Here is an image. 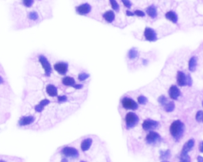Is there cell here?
I'll return each mask as SVG.
<instances>
[{
    "mask_svg": "<svg viewBox=\"0 0 203 162\" xmlns=\"http://www.w3.org/2000/svg\"><path fill=\"white\" fill-rule=\"evenodd\" d=\"M170 132L172 136L176 140H179L182 137L184 130L185 125L180 120L174 121L170 126Z\"/></svg>",
    "mask_w": 203,
    "mask_h": 162,
    "instance_id": "6da1fadb",
    "label": "cell"
},
{
    "mask_svg": "<svg viewBox=\"0 0 203 162\" xmlns=\"http://www.w3.org/2000/svg\"><path fill=\"white\" fill-rule=\"evenodd\" d=\"M126 128L127 129H131L136 126L139 122V117L134 112H129L125 116Z\"/></svg>",
    "mask_w": 203,
    "mask_h": 162,
    "instance_id": "7a4b0ae2",
    "label": "cell"
},
{
    "mask_svg": "<svg viewBox=\"0 0 203 162\" xmlns=\"http://www.w3.org/2000/svg\"><path fill=\"white\" fill-rule=\"evenodd\" d=\"M177 83L179 86H191L192 80L190 75L186 76L183 72L178 71L177 74Z\"/></svg>",
    "mask_w": 203,
    "mask_h": 162,
    "instance_id": "3957f363",
    "label": "cell"
},
{
    "mask_svg": "<svg viewBox=\"0 0 203 162\" xmlns=\"http://www.w3.org/2000/svg\"><path fill=\"white\" fill-rule=\"evenodd\" d=\"M121 103L123 107L125 108V109L135 111L139 108V105L137 103L129 97H124L121 101Z\"/></svg>",
    "mask_w": 203,
    "mask_h": 162,
    "instance_id": "277c9868",
    "label": "cell"
},
{
    "mask_svg": "<svg viewBox=\"0 0 203 162\" xmlns=\"http://www.w3.org/2000/svg\"><path fill=\"white\" fill-rule=\"evenodd\" d=\"M162 140V138L159 134L155 131H150L146 137V141L147 144L150 145H156L159 144Z\"/></svg>",
    "mask_w": 203,
    "mask_h": 162,
    "instance_id": "5b68a950",
    "label": "cell"
},
{
    "mask_svg": "<svg viewBox=\"0 0 203 162\" xmlns=\"http://www.w3.org/2000/svg\"><path fill=\"white\" fill-rule=\"evenodd\" d=\"M39 61L45 71V75L48 77L50 76L52 72V68L48 59L43 55H40L39 57Z\"/></svg>",
    "mask_w": 203,
    "mask_h": 162,
    "instance_id": "8992f818",
    "label": "cell"
},
{
    "mask_svg": "<svg viewBox=\"0 0 203 162\" xmlns=\"http://www.w3.org/2000/svg\"><path fill=\"white\" fill-rule=\"evenodd\" d=\"M159 125V122L153 120H146L142 124L143 129L146 131H152L157 128Z\"/></svg>",
    "mask_w": 203,
    "mask_h": 162,
    "instance_id": "52a82bcc",
    "label": "cell"
},
{
    "mask_svg": "<svg viewBox=\"0 0 203 162\" xmlns=\"http://www.w3.org/2000/svg\"><path fill=\"white\" fill-rule=\"evenodd\" d=\"M61 153L66 157L74 158L78 157L79 156V153L77 150L72 147H65L62 149Z\"/></svg>",
    "mask_w": 203,
    "mask_h": 162,
    "instance_id": "ba28073f",
    "label": "cell"
},
{
    "mask_svg": "<svg viewBox=\"0 0 203 162\" xmlns=\"http://www.w3.org/2000/svg\"><path fill=\"white\" fill-rule=\"evenodd\" d=\"M144 35L146 39L149 42H155L157 40V34L152 28L147 27L144 32Z\"/></svg>",
    "mask_w": 203,
    "mask_h": 162,
    "instance_id": "9c48e42d",
    "label": "cell"
},
{
    "mask_svg": "<svg viewBox=\"0 0 203 162\" xmlns=\"http://www.w3.org/2000/svg\"><path fill=\"white\" fill-rule=\"evenodd\" d=\"M91 6L87 3L81 4L80 6L76 7V12L77 13V14L82 16L89 14L91 12Z\"/></svg>",
    "mask_w": 203,
    "mask_h": 162,
    "instance_id": "30bf717a",
    "label": "cell"
},
{
    "mask_svg": "<svg viewBox=\"0 0 203 162\" xmlns=\"http://www.w3.org/2000/svg\"><path fill=\"white\" fill-rule=\"evenodd\" d=\"M54 69L59 74L65 75L68 71V64L63 62L58 63L54 65Z\"/></svg>",
    "mask_w": 203,
    "mask_h": 162,
    "instance_id": "8fae6325",
    "label": "cell"
},
{
    "mask_svg": "<svg viewBox=\"0 0 203 162\" xmlns=\"http://www.w3.org/2000/svg\"><path fill=\"white\" fill-rule=\"evenodd\" d=\"M181 94L180 90L175 85L172 86L169 90V95L173 100H176Z\"/></svg>",
    "mask_w": 203,
    "mask_h": 162,
    "instance_id": "7c38bea8",
    "label": "cell"
},
{
    "mask_svg": "<svg viewBox=\"0 0 203 162\" xmlns=\"http://www.w3.org/2000/svg\"><path fill=\"white\" fill-rule=\"evenodd\" d=\"M35 118L33 116H26L22 117L19 121V124L20 126H27L30 125L35 121Z\"/></svg>",
    "mask_w": 203,
    "mask_h": 162,
    "instance_id": "4fadbf2b",
    "label": "cell"
},
{
    "mask_svg": "<svg viewBox=\"0 0 203 162\" xmlns=\"http://www.w3.org/2000/svg\"><path fill=\"white\" fill-rule=\"evenodd\" d=\"M194 140L193 139L189 140L183 146L181 154H186L193 148L194 145Z\"/></svg>",
    "mask_w": 203,
    "mask_h": 162,
    "instance_id": "5bb4252c",
    "label": "cell"
},
{
    "mask_svg": "<svg viewBox=\"0 0 203 162\" xmlns=\"http://www.w3.org/2000/svg\"><path fill=\"white\" fill-rule=\"evenodd\" d=\"M50 103V101L48 99H43L40 102V103L36 105L35 107V109L37 112H41L43 109L46 106L49 104Z\"/></svg>",
    "mask_w": 203,
    "mask_h": 162,
    "instance_id": "9a60e30c",
    "label": "cell"
},
{
    "mask_svg": "<svg viewBox=\"0 0 203 162\" xmlns=\"http://www.w3.org/2000/svg\"><path fill=\"white\" fill-rule=\"evenodd\" d=\"M46 91L51 97H55L58 94L57 88L53 84H48L46 87Z\"/></svg>",
    "mask_w": 203,
    "mask_h": 162,
    "instance_id": "2e32d148",
    "label": "cell"
},
{
    "mask_svg": "<svg viewBox=\"0 0 203 162\" xmlns=\"http://www.w3.org/2000/svg\"><path fill=\"white\" fill-rule=\"evenodd\" d=\"M93 140L92 138H88L85 139L81 143V149L83 151H86L89 150L92 144Z\"/></svg>",
    "mask_w": 203,
    "mask_h": 162,
    "instance_id": "e0dca14e",
    "label": "cell"
},
{
    "mask_svg": "<svg viewBox=\"0 0 203 162\" xmlns=\"http://www.w3.org/2000/svg\"><path fill=\"white\" fill-rule=\"evenodd\" d=\"M146 13L152 19H155L157 16V9L154 5L148 7L146 9Z\"/></svg>",
    "mask_w": 203,
    "mask_h": 162,
    "instance_id": "ac0fdd59",
    "label": "cell"
},
{
    "mask_svg": "<svg viewBox=\"0 0 203 162\" xmlns=\"http://www.w3.org/2000/svg\"><path fill=\"white\" fill-rule=\"evenodd\" d=\"M103 17L108 23H112L115 20V13L113 11L109 10V11L106 12L103 14Z\"/></svg>",
    "mask_w": 203,
    "mask_h": 162,
    "instance_id": "d6986e66",
    "label": "cell"
},
{
    "mask_svg": "<svg viewBox=\"0 0 203 162\" xmlns=\"http://www.w3.org/2000/svg\"><path fill=\"white\" fill-rule=\"evenodd\" d=\"M62 83L64 85L66 86H72L74 87V85L76 84L75 80L71 77H65L62 78Z\"/></svg>",
    "mask_w": 203,
    "mask_h": 162,
    "instance_id": "ffe728a7",
    "label": "cell"
},
{
    "mask_svg": "<svg viewBox=\"0 0 203 162\" xmlns=\"http://www.w3.org/2000/svg\"><path fill=\"white\" fill-rule=\"evenodd\" d=\"M197 65V58L196 57H192L190 58L188 63V68L190 71H194L196 70Z\"/></svg>",
    "mask_w": 203,
    "mask_h": 162,
    "instance_id": "44dd1931",
    "label": "cell"
},
{
    "mask_svg": "<svg viewBox=\"0 0 203 162\" xmlns=\"http://www.w3.org/2000/svg\"><path fill=\"white\" fill-rule=\"evenodd\" d=\"M165 17L168 20L171 21L173 23H176L178 22V20L177 14L172 11H170V12H167L165 14Z\"/></svg>",
    "mask_w": 203,
    "mask_h": 162,
    "instance_id": "7402d4cb",
    "label": "cell"
},
{
    "mask_svg": "<svg viewBox=\"0 0 203 162\" xmlns=\"http://www.w3.org/2000/svg\"><path fill=\"white\" fill-rule=\"evenodd\" d=\"M139 52L135 48L131 49L128 52V57L130 60H134L138 57Z\"/></svg>",
    "mask_w": 203,
    "mask_h": 162,
    "instance_id": "603a6c76",
    "label": "cell"
},
{
    "mask_svg": "<svg viewBox=\"0 0 203 162\" xmlns=\"http://www.w3.org/2000/svg\"><path fill=\"white\" fill-rule=\"evenodd\" d=\"M175 105L174 102H169L164 106L165 110L167 112H172L175 109Z\"/></svg>",
    "mask_w": 203,
    "mask_h": 162,
    "instance_id": "cb8c5ba5",
    "label": "cell"
},
{
    "mask_svg": "<svg viewBox=\"0 0 203 162\" xmlns=\"http://www.w3.org/2000/svg\"><path fill=\"white\" fill-rule=\"evenodd\" d=\"M170 156V151L169 150L160 151V158L162 160H166Z\"/></svg>",
    "mask_w": 203,
    "mask_h": 162,
    "instance_id": "d4e9b609",
    "label": "cell"
},
{
    "mask_svg": "<svg viewBox=\"0 0 203 162\" xmlns=\"http://www.w3.org/2000/svg\"><path fill=\"white\" fill-rule=\"evenodd\" d=\"M137 100H138V102L140 104H142V105H145L148 102L147 98L146 96H143V95H141V96H139L138 98H137Z\"/></svg>",
    "mask_w": 203,
    "mask_h": 162,
    "instance_id": "484cf974",
    "label": "cell"
},
{
    "mask_svg": "<svg viewBox=\"0 0 203 162\" xmlns=\"http://www.w3.org/2000/svg\"><path fill=\"white\" fill-rule=\"evenodd\" d=\"M109 2L113 10H114L116 12H118L119 10V6L116 0H109Z\"/></svg>",
    "mask_w": 203,
    "mask_h": 162,
    "instance_id": "4316f807",
    "label": "cell"
},
{
    "mask_svg": "<svg viewBox=\"0 0 203 162\" xmlns=\"http://www.w3.org/2000/svg\"><path fill=\"white\" fill-rule=\"evenodd\" d=\"M157 100H158V102L163 106H165L168 102V99L164 95H162L159 96Z\"/></svg>",
    "mask_w": 203,
    "mask_h": 162,
    "instance_id": "83f0119b",
    "label": "cell"
},
{
    "mask_svg": "<svg viewBox=\"0 0 203 162\" xmlns=\"http://www.w3.org/2000/svg\"><path fill=\"white\" fill-rule=\"evenodd\" d=\"M89 77H90V75L89 74H87L86 73H82L79 75L78 78L80 81H85L86 79H87Z\"/></svg>",
    "mask_w": 203,
    "mask_h": 162,
    "instance_id": "f1b7e54d",
    "label": "cell"
},
{
    "mask_svg": "<svg viewBox=\"0 0 203 162\" xmlns=\"http://www.w3.org/2000/svg\"><path fill=\"white\" fill-rule=\"evenodd\" d=\"M179 162H190V157L188 154H181Z\"/></svg>",
    "mask_w": 203,
    "mask_h": 162,
    "instance_id": "f546056e",
    "label": "cell"
},
{
    "mask_svg": "<svg viewBox=\"0 0 203 162\" xmlns=\"http://www.w3.org/2000/svg\"><path fill=\"white\" fill-rule=\"evenodd\" d=\"M29 18L32 20H36L38 19L39 18V16H38V14L35 12H30L29 14V16H28Z\"/></svg>",
    "mask_w": 203,
    "mask_h": 162,
    "instance_id": "4dcf8cb0",
    "label": "cell"
},
{
    "mask_svg": "<svg viewBox=\"0 0 203 162\" xmlns=\"http://www.w3.org/2000/svg\"><path fill=\"white\" fill-rule=\"evenodd\" d=\"M33 0H23V3L26 7H30L33 4Z\"/></svg>",
    "mask_w": 203,
    "mask_h": 162,
    "instance_id": "1f68e13d",
    "label": "cell"
},
{
    "mask_svg": "<svg viewBox=\"0 0 203 162\" xmlns=\"http://www.w3.org/2000/svg\"><path fill=\"white\" fill-rule=\"evenodd\" d=\"M203 115V111H199L196 112L195 119L198 122H201L202 120V117Z\"/></svg>",
    "mask_w": 203,
    "mask_h": 162,
    "instance_id": "d6a6232c",
    "label": "cell"
},
{
    "mask_svg": "<svg viewBox=\"0 0 203 162\" xmlns=\"http://www.w3.org/2000/svg\"><path fill=\"white\" fill-rule=\"evenodd\" d=\"M122 2L124 4V5L128 9L131 8L132 6V3L129 0H122Z\"/></svg>",
    "mask_w": 203,
    "mask_h": 162,
    "instance_id": "836d02e7",
    "label": "cell"
},
{
    "mask_svg": "<svg viewBox=\"0 0 203 162\" xmlns=\"http://www.w3.org/2000/svg\"><path fill=\"white\" fill-rule=\"evenodd\" d=\"M134 15L135 14V15L137 16H139V17H144V16H145V13H144L143 12H142V10H135V11L134 12Z\"/></svg>",
    "mask_w": 203,
    "mask_h": 162,
    "instance_id": "e575fe53",
    "label": "cell"
},
{
    "mask_svg": "<svg viewBox=\"0 0 203 162\" xmlns=\"http://www.w3.org/2000/svg\"><path fill=\"white\" fill-rule=\"evenodd\" d=\"M67 100V97L65 95L63 96H59L58 97V101L59 103H63L65 102Z\"/></svg>",
    "mask_w": 203,
    "mask_h": 162,
    "instance_id": "d590c367",
    "label": "cell"
},
{
    "mask_svg": "<svg viewBox=\"0 0 203 162\" xmlns=\"http://www.w3.org/2000/svg\"><path fill=\"white\" fill-rule=\"evenodd\" d=\"M83 87V86L81 84H76L73 87L75 88L76 89H81Z\"/></svg>",
    "mask_w": 203,
    "mask_h": 162,
    "instance_id": "8d00e7d4",
    "label": "cell"
},
{
    "mask_svg": "<svg viewBox=\"0 0 203 162\" xmlns=\"http://www.w3.org/2000/svg\"><path fill=\"white\" fill-rule=\"evenodd\" d=\"M199 150L200 151V152L203 153V141H202L200 144H199Z\"/></svg>",
    "mask_w": 203,
    "mask_h": 162,
    "instance_id": "74e56055",
    "label": "cell"
},
{
    "mask_svg": "<svg viewBox=\"0 0 203 162\" xmlns=\"http://www.w3.org/2000/svg\"><path fill=\"white\" fill-rule=\"evenodd\" d=\"M126 14L128 16H133L134 15V13H132V12H130V11L127 10V11L126 12Z\"/></svg>",
    "mask_w": 203,
    "mask_h": 162,
    "instance_id": "f35d334b",
    "label": "cell"
},
{
    "mask_svg": "<svg viewBox=\"0 0 203 162\" xmlns=\"http://www.w3.org/2000/svg\"><path fill=\"white\" fill-rule=\"evenodd\" d=\"M197 161L198 162H203V157L199 156L197 157Z\"/></svg>",
    "mask_w": 203,
    "mask_h": 162,
    "instance_id": "ab89813d",
    "label": "cell"
},
{
    "mask_svg": "<svg viewBox=\"0 0 203 162\" xmlns=\"http://www.w3.org/2000/svg\"><path fill=\"white\" fill-rule=\"evenodd\" d=\"M61 162H69V160H68L66 158H62V159L61 160Z\"/></svg>",
    "mask_w": 203,
    "mask_h": 162,
    "instance_id": "60d3db41",
    "label": "cell"
},
{
    "mask_svg": "<svg viewBox=\"0 0 203 162\" xmlns=\"http://www.w3.org/2000/svg\"><path fill=\"white\" fill-rule=\"evenodd\" d=\"M3 83H4V80H3V78L1 76H0V84H3Z\"/></svg>",
    "mask_w": 203,
    "mask_h": 162,
    "instance_id": "b9f144b4",
    "label": "cell"
},
{
    "mask_svg": "<svg viewBox=\"0 0 203 162\" xmlns=\"http://www.w3.org/2000/svg\"><path fill=\"white\" fill-rule=\"evenodd\" d=\"M0 162H6V161L4 160H0Z\"/></svg>",
    "mask_w": 203,
    "mask_h": 162,
    "instance_id": "7bdbcfd3",
    "label": "cell"
},
{
    "mask_svg": "<svg viewBox=\"0 0 203 162\" xmlns=\"http://www.w3.org/2000/svg\"><path fill=\"white\" fill-rule=\"evenodd\" d=\"M201 121L203 122V115H202V120H201Z\"/></svg>",
    "mask_w": 203,
    "mask_h": 162,
    "instance_id": "ee69618b",
    "label": "cell"
},
{
    "mask_svg": "<svg viewBox=\"0 0 203 162\" xmlns=\"http://www.w3.org/2000/svg\"><path fill=\"white\" fill-rule=\"evenodd\" d=\"M162 162H169V161H162Z\"/></svg>",
    "mask_w": 203,
    "mask_h": 162,
    "instance_id": "f6af8a7d",
    "label": "cell"
},
{
    "mask_svg": "<svg viewBox=\"0 0 203 162\" xmlns=\"http://www.w3.org/2000/svg\"><path fill=\"white\" fill-rule=\"evenodd\" d=\"M202 106H203V101H202Z\"/></svg>",
    "mask_w": 203,
    "mask_h": 162,
    "instance_id": "bcb514c9",
    "label": "cell"
},
{
    "mask_svg": "<svg viewBox=\"0 0 203 162\" xmlns=\"http://www.w3.org/2000/svg\"><path fill=\"white\" fill-rule=\"evenodd\" d=\"M81 162H85V161H81Z\"/></svg>",
    "mask_w": 203,
    "mask_h": 162,
    "instance_id": "7dc6e473",
    "label": "cell"
}]
</instances>
